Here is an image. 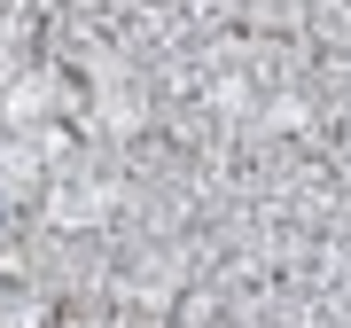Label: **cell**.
Instances as JSON below:
<instances>
[]
</instances>
